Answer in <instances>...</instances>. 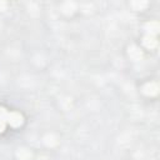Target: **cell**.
<instances>
[{"label": "cell", "instance_id": "obj_1", "mask_svg": "<svg viewBox=\"0 0 160 160\" xmlns=\"http://www.w3.org/2000/svg\"><path fill=\"white\" fill-rule=\"evenodd\" d=\"M22 122H24V116L20 112L11 111L8 114V124H10L11 126L18 128V126L22 125Z\"/></svg>", "mask_w": 160, "mask_h": 160}, {"label": "cell", "instance_id": "obj_2", "mask_svg": "<svg viewBox=\"0 0 160 160\" xmlns=\"http://www.w3.org/2000/svg\"><path fill=\"white\" fill-rule=\"evenodd\" d=\"M142 92H144L145 95H149V96L156 95V94L159 92V86H158V84H155V82H148L146 85H144Z\"/></svg>", "mask_w": 160, "mask_h": 160}, {"label": "cell", "instance_id": "obj_3", "mask_svg": "<svg viewBox=\"0 0 160 160\" xmlns=\"http://www.w3.org/2000/svg\"><path fill=\"white\" fill-rule=\"evenodd\" d=\"M8 114H9V111L5 108L0 106V132H2L5 130V126L8 124Z\"/></svg>", "mask_w": 160, "mask_h": 160}, {"label": "cell", "instance_id": "obj_4", "mask_svg": "<svg viewBox=\"0 0 160 160\" xmlns=\"http://www.w3.org/2000/svg\"><path fill=\"white\" fill-rule=\"evenodd\" d=\"M145 30L148 31V35H155L159 31V22L158 21H150L145 25Z\"/></svg>", "mask_w": 160, "mask_h": 160}, {"label": "cell", "instance_id": "obj_5", "mask_svg": "<svg viewBox=\"0 0 160 160\" xmlns=\"http://www.w3.org/2000/svg\"><path fill=\"white\" fill-rule=\"evenodd\" d=\"M142 44H144V46L146 49H154L158 45V41L152 35H146L144 38V40H142Z\"/></svg>", "mask_w": 160, "mask_h": 160}, {"label": "cell", "instance_id": "obj_6", "mask_svg": "<svg viewBox=\"0 0 160 160\" xmlns=\"http://www.w3.org/2000/svg\"><path fill=\"white\" fill-rule=\"evenodd\" d=\"M16 156L20 160H30L31 159V152L28 149H19L18 152H16Z\"/></svg>", "mask_w": 160, "mask_h": 160}, {"label": "cell", "instance_id": "obj_7", "mask_svg": "<svg viewBox=\"0 0 160 160\" xmlns=\"http://www.w3.org/2000/svg\"><path fill=\"white\" fill-rule=\"evenodd\" d=\"M129 55H130V58H131L132 60H140L141 56H142L141 51H140L136 46H131V48L129 49Z\"/></svg>", "mask_w": 160, "mask_h": 160}, {"label": "cell", "instance_id": "obj_8", "mask_svg": "<svg viewBox=\"0 0 160 160\" xmlns=\"http://www.w3.org/2000/svg\"><path fill=\"white\" fill-rule=\"evenodd\" d=\"M148 5V2H142V4H140V2H132V6H138L135 10H141L142 8H145Z\"/></svg>", "mask_w": 160, "mask_h": 160}]
</instances>
